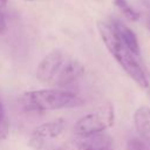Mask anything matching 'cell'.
Returning <instances> with one entry per match:
<instances>
[{
	"label": "cell",
	"instance_id": "1",
	"mask_svg": "<svg viewBox=\"0 0 150 150\" xmlns=\"http://www.w3.org/2000/svg\"><path fill=\"white\" fill-rule=\"evenodd\" d=\"M97 29H98V33L101 35V39H102L104 46L107 47L109 53L112 55V57L118 62V64L123 68V70L141 88L146 89L149 87V81H148L144 69L142 68L141 63L138 62L137 56L135 54H132L129 50V48L117 36L111 23L104 22V21H98Z\"/></svg>",
	"mask_w": 150,
	"mask_h": 150
},
{
	"label": "cell",
	"instance_id": "2",
	"mask_svg": "<svg viewBox=\"0 0 150 150\" xmlns=\"http://www.w3.org/2000/svg\"><path fill=\"white\" fill-rule=\"evenodd\" d=\"M18 101L27 111L70 109L83 104V98L79 94L61 88L28 90L25 91Z\"/></svg>",
	"mask_w": 150,
	"mask_h": 150
},
{
	"label": "cell",
	"instance_id": "3",
	"mask_svg": "<svg viewBox=\"0 0 150 150\" xmlns=\"http://www.w3.org/2000/svg\"><path fill=\"white\" fill-rule=\"evenodd\" d=\"M114 107L110 103H104L94 111L79 118L73 127V131L79 137L101 134L114 124Z\"/></svg>",
	"mask_w": 150,
	"mask_h": 150
},
{
	"label": "cell",
	"instance_id": "4",
	"mask_svg": "<svg viewBox=\"0 0 150 150\" xmlns=\"http://www.w3.org/2000/svg\"><path fill=\"white\" fill-rule=\"evenodd\" d=\"M64 129H66V122L62 118L46 122L34 129V131L29 136L28 143L32 148L39 150L45 145L46 142L57 138L60 135H62Z\"/></svg>",
	"mask_w": 150,
	"mask_h": 150
},
{
	"label": "cell",
	"instance_id": "5",
	"mask_svg": "<svg viewBox=\"0 0 150 150\" xmlns=\"http://www.w3.org/2000/svg\"><path fill=\"white\" fill-rule=\"evenodd\" d=\"M84 74V66L75 57L66 55L62 63L60 64L53 84L56 87H67L76 82Z\"/></svg>",
	"mask_w": 150,
	"mask_h": 150
},
{
	"label": "cell",
	"instance_id": "6",
	"mask_svg": "<svg viewBox=\"0 0 150 150\" xmlns=\"http://www.w3.org/2000/svg\"><path fill=\"white\" fill-rule=\"evenodd\" d=\"M67 54H64L60 49H54L49 52L39 63L38 69H36V77L39 81L43 83H50L53 84L55 74L62 63L63 59L66 57Z\"/></svg>",
	"mask_w": 150,
	"mask_h": 150
},
{
	"label": "cell",
	"instance_id": "7",
	"mask_svg": "<svg viewBox=\"0 0 150 150\" xmlns=\"http://www.w3.org/2000/svg\"><path fill=\"white\" fill-rule=\"evenodd\" d=\"M111 146V138L107 135L96 134L80 137L73 143L71 150H103Z\"/></svg>",
	"mask_w": 150,
	"mask_h": 150
},
{
	"label": "cell",
	"instance_id": "8",
	"mask_svg": "<svg viewBox=\"0 0 150 150\" xmlns=\"http://www.w3.org/2000/svg\"><path fill=\"white\" fill-rule=\"evenodd\" d=\"M112 28L115 29L117 36L121 39V41L129 48V50L135 54L136 56H139L141 54V48H139V43L137 40L136 34L123 22L118 21V20H114L112 22H110Z\"/></svg>",
	"mask_w": 150,
	"mask_h": 150
},
{
	"label": "cell",
	"instance_id": "9",
	"mask_svg": "<svg viewBox=\"0 0 150 150\" xmlns=\"http://www.w3.org/2000/svg\"><path fill=\"white\" fill-rule=\"evenodd\" d=\"M134 123L141 139L150 148V108L139 107L134 114Z\"/></svg>",
	"mask_w": 150,
	"mask_h": 150
},
{
	"label": "cell",
	"instance_id": "10",
	"mask_svg": "<svg viewBox=\"0 0 150 150\" xmlns=\"http://www.w3.org/2000/svg\"><path fill=\"white\" fill-rule=\"evenodd\" d=\"M115 6L120 9V12L130 21H137L139 19V13L136 12L127 0H114Z\"/></svg>",
	"mask_w": 150,
	"mask_h": 150
},
{
	"label": "cell",
	"instance_id": "11",
	"mask_svg": "<svg viewBox=\"0 0 150 150\" xmlns=\"http://www.w3.org/2000/svg\"><path fill=\"white\" fill-rule=\"evenodd\" d=\"M8 131H9V122H8V117L5 110V107L2 104V102L0 101V139H5L8 136Z\"/></svg>",
	"mask_w": 150,
	"mask_h": 150
},
{
	"label": "cell",
	"instance_id": "12",
	"mask_svg": "<svg viewBox=\"0 0 150 150\" xmlns=\"http://www.w3.org/2000/svg\"><path fill=\"white\" fill-rule=\"evenodd\" d=\"M128 150H150V148L141 138H132L128 142Z\"/></svg>",
	"mask_w": 150,
	"mask_h": 150
},
{
	"label": "cell",
	"instance_id": "13",
	"mask_svg": "<svg viewBox=\"0 0 150 150\" xmlns=\"http://www.w3.org/2000/svg\"><path fill=\"white\" fill-rule=\"evenodd\" d=\"M4 6L0 5V34H4L7 29V23H6V16L4 12Z\"/></svg>",
	"mask_w": 150,
	"mask_h": 150
},
{
	"label": "cell",
	"instance_id": "14",
	"mask_svg": "<svg viewBox=\"0 0 150 150\" xmlns=\"http://www.w3.org/2000/svg\"><path fill=\"white\" fill-rule=\"evenodd\" d=\"M6 4H7V0H0V5H2L4 7L6 6Z\"/></svg>",
	"mask_w": 150,
	"mask_h": 150
},
{
	"label": "cell",
	"instance_id": "15",
	"mask_svg": "<svg viewBox=\"0 0 150 150\" xmlns=\"http://www.w3.org/2000/svg\"><path fill=\"white\" fill-rule=\"evenodd\" d=\"M144 2H145V5H146V7L150 9V0H144Z\"/></svg>",
	"mask_w": 150,
	"mask_h": 150
},
{
	"label": "cell",
	"instance_id": "16",
	"mask_svg": "<svg viewBox=\"0 0 150 150\" xmlns=\"http://www.w3.org/2000/svg\"><path fill=\"white\" fill-rule=\"evenodd\" d=\"M103 150H114L111 146H109V148H107V149H103Z\"/></svg>",
	"mask_w": 150,
	"mask_h": 150
},
{
	"label": "cell",
	"instance_id": "17",
	"mask_svg": "<svg viewBox=\"0 0 150 150\" xmlns=\"http://www.w3.org/2000/svg\"><path fill=\"white\" fill-rule=\"evenodd\" d=\"M25 1H35V0H25Z\"/></svg>",
	"mask_w": 150,
	"mask_h": 150
}]
</instances>
